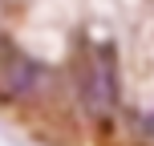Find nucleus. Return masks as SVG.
Segmentation results:
<instances>
[{
    "label": "nucleus",
    "mask_w": 154,
    "mask_h": 146,
    "mask_svg": "<svg viewBox=\"0 0 154 146\" xmlns=\"http://www.w3.org/2000/svg\"><path fill=\"white\" fill-rule=\"evenodd\" d=\"M37 81H41V65L29 53H20V49L0 41V101L4 106H16V101L32 98Z\"/></svg>",
    "instance_id": "f03ea898"
},
{
    "label": "nucleus",
    "mask_w": 154,
    "mask_h": 146,
    "mask_svg": "<svg viewBox=\"0 0 154 146\" xmlns=\"http://www.w3.org/2000/svg\"><path fill=\"white\" fill-rule=\"evenodd\" d=\"M77 101L93 122H109L118 114V49L109 41L85 45L77 53Z\"/></svg>",
    "instance_id": "f257e3e1"
}]
</instances>
